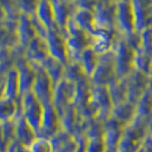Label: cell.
Segmentation results:
<instances>
[{
    "mask_svg": "<svg viewBox=\"0 0 152 152\" xmlns=\"http://www.w3.org/2000/svg\"><path fill=\"white\" fill-rule=\"evenodd\" d=\"M66 43L68 50L69 62H78L79 56L82 51L91 46V38L87 31L80 28L70 19L66 28Z\"/></svg>",
    "mask_w": 152,
    "mask_h": 152,
    "instance_id": "cell-1",
    "label": "cell"
},
{
    "mask_svg": "<svg viewBox=\"0 0 152 152\" xmlns=\"http://www.w3.org/2000/svg\"><path fill=\"white\" fill-rule=\"evenodd\" d=\"M114 61L118 78H125L134 70L135 50L126 41L122 35L117 39L113 47Z\"/></svg>",
    "mask_w": 152,
    "mask_h": 152,
    "instance_id": "cell-2",
    "label": "cell"
},
{
    "mask_svg": "<svg viewBox=\"0 0 152 152\" xmlns=\"http://www.w3.org/2000/svg\"><path fill=\"white\" fill-rule=\"evenodd\" d=\"M89 78L91 83L96 86H108L117 78L112 50L100 54L98 66Z\"/></svg>",
    "mask_w": 152,
    "mask_h": 152,
    "instance_id": "cell-3",
    "label": "cell"
},
{
    "mask_svg": "<svg viewBox=\"0 0 152 152\" xmlns=\"http://www.w3.org/2000/svg\"><path fill=\"white\" fill-rule=\"evenodd\" d=\"M21 106L22 114L27 122L35 131L36 135L41 126L42 114H43V104L38 100L31 91L22 95Z\"/></svg>",
    "mask_w": 152,
    "mask_h": 152,
    "instance_id": "cell-4",
    "label": "cell"
},
{
    "mask_svg": "<svg viewBox=\"0 0 152 152\" xmlns=\"http://www.w3.org/2000/svg\"><path fill=\"white\" fill-rule=\"evenodd\" d=\"M115 27L117 31L123 36L137 31L130 0H117Z\"/></svg>",
    "mask_w": 152,
    "mask_h": 152,
    "instance_id": "cell-5",
    "label": "cell"
},
{
    "mask_svg": "<svg viewBox=\"0 0 152 152\" xmlns=\"http://www.w3.org/2000/svg\"><path fill=\"white\" fill-rule=\"evenodd\" d=\"M66 31L54 27L48 31L45 37L50 56L61 61L62 63L68 64V50L66 43Z\"/></svg>",
    "mask_w": 152,
    "mask_h": 152,
    "instance_id": "cell-6",
    "label": "cell"
},
{
    "mask_svg": "<svg viewBox=\"0 0 152 152\" xmlns=\"http://www.w3.org/2000/svg\"><path fill=\"white\" fill-rule=\"evenodd\" d=\"M31 65L36 71L35 79L31 88V92L43 104L51 103L54 88L53 84L40 64Z\"/></svg>",
    "mask_w": 152,
    "mask_h": 152,
    "instance_id": "cell-7",
    "label": "cell"
},
{
    "mask_svg": "<svg viewBox=\"0 0 152 152\" xmlns=\"http://www.w3.org/2000/svg\"><path fill=\"white\" fill-rule=\"evenodd\" d=\"M76 84L71 81L63 78L59 83H57L53 88L51 104H53L59 115L64 111V109L73 104L75 96Z\"/></svg>",
    "mask_w": 152,
    "mask_h": 152,
    "instance_id": "cell-8",
    "label": "cell"
},
{
    "mask_svg": "<svg viewBox=\"0 0 152 152\" xmlns=\"http://www.w3.org/2000/svg\"><path fill=\"white\" fill-rule=\"evenodd\" d=\"M61 129V118L54 106L51 103L43 104L41 126L37 133V137L50 139Z\"/></svg>",
    "mask_w": 152,
    "mask_h": 152,
    "instance_id": "cell-9",
    "label": "cell"
},
{
    "mask_svg": "<svg viewBox=\"0 0 152 152\" xmlns=\"http://www.w3.org/2000/svg\"><path fill=\"white\" fill-rule=\"evenodd\" d=\"M116 8L117 0H99L96 8L93 11L96 27L116 30Z\"/></svg>",
    "mask_w": 152,
    "mask_h": 152,
    "instance_id": "cell-10",
    "label": "cell"
},
{
    "mask_svg": "<svg viewBox=\"0 0 152 152\" xmlns=\"http://www.w3.org/2000/svg\"><path fill=\"white\" fill-rule=\"evenodd\" d=\"M89 35L91 38V46L100 54L111 50L117 39L121 36L116 30L97 27Z\"/></svg>",
    "mask_w": 152,
    "mask_h": 152,
    "instance_id": "cell-11",
    "label": "cell"
},
{
    "mask_svg": "<svg viewBox=\"0 0 152 152\" xmlns=\"http://www.w3.org/2000/svg\"><path fill=\"white\" fill-rule=\"evenodd\" d=\"M14 68L16 69L18 73L19 93H20V96H22L31 91L36 71L33 66L25 58V56L19 57L14 61Z\"/></svg>",
    "mask_w": 152,
    "mask_h": 152,
    "instance_id": "cell-12",
    "label": "cell"
},
{
    "mask_svg": "<svg viewBox=\"0 0 152 152\" xmlns=\"http://www.w3.org/2000/svg\"><path fill=\"white\" fill-rule=\"evenodd\" d=\"M126 80L127 85V100L137 104L148 87L151 79L148 75L134 69L126 76Z\"/></svg>",
    "mask_w": 152,
    "mask_h": 152,
    "instance_id": "cell-13",
    "label": "cell"
},
{
    "mask_svg": "<svg viewBox=\"0 0 152 152\" xmlns=\"http://www.w3.org/2000/svg\"><path fill=\"white\" fill-rule=\"evenodd\" d=\"M91 100L97 104L100 109V114L98 116L99 119L106 121L107 118L112 115L114 104L107 86L93 85Z\"/></svg>",
    "mask_w": 152,
    "mask_h": 152,
    "instance_id": "cell-14",
    "label": "cell"
},
{
    "mask_svg": "<svg viewBox=\"0 0 152 152\" xmlns=\"http://www.w3.org/2000/svg\"><path fill=\"white\" fill-rule=\"evenodd\" d=\"M138 31L152 25V0H130Z\"/></svg>",
    "mask_w": 152,
    "mask_h": 152,
    "instance_id": "cell-15",
    "label": "cell"
},
{
    "mask_svg": "<svg viewBox=\"0 0 152 152\" xmlns=\"http://www.w3.org/2000/svg\"><path fill=\"white\" fill-rule=\"evenodd\" d=\"M55 26L65 31L69 21L76 11L75 4L66 2V0H50Z\"/></svg>",
    "mask_w": 152,
    "mask_h": 152,
    "instance_id": "cell-16",
    "label": "cell"
},
{
    "mask_svg": "<svg viewBox=\"0 0 152 152\" xmlns=\"http://www.w3.org/2000/svg\"><path fill=\"white\" fill-rule=\"evenodd\" d=\"M50 56L45 38L35 36L25 49V58L31 64H42Z\"/></svg>",
    "mask_w": 152,
    "mask_h": 152,
    "instance_id": "cell-17",
    "label": "cell"
},
{
    "mask_svg": "<svg viewBox=\"0 0 152 152\" xmlns=\"http://www.w3.org/2000/svg\"><path fill=\"white\" fill-rule=\"evenodd\" d=\"M16 35L18 43L24 48H26L28 43L35 36H37L31 22V17L30 15L21 13V15L17 21Z\"/></svg>",
    "mask_w": 152,
    "mask_h": 152,
    "instance_id": "cell-18",
    "label": "cell"
},
{
    "mask_svg": "<svg viewBox=\"0 0 152 152\" xmlns=\"http://www.w3.org/2000/svg\"><path fill=\"white\" fill-rule=\"evenodd\" d=\"M13 122L14 127H15V139L20 144L30 146L37 137L35 131L23 115L16 116L13 119Z\"/></svg>",
    "mask_w": 152,
    "mask_h": 152,
    "instance_id": "cell-19",
    "label": "cell"
},
{
    "mask_svg": "<svg viewBox=\"0 0 152 152\" xmlns=\"http://www.w3.org/2000/svg\"><path fill=\"white\" fill-rule=\"evenodd\" d=\"M19 115H23L20 96L17 100L3 96L0 98V124L12 121Z\"/></svg>",
    "mask_w": 152,
    "mask_h": 152,
    "instance_id": "cell-20",
    "label": "cell"
},
{
    "mask_svg": "<svg viewBox=\"0 0 152 152\" xmlns=\"http://www.w3.org/2000/svg\"><path fill=\"white\" fill-rule=\"evenodd\" d=\"M16 26L17 21L4 20L0 23V48L12 49L18 44Z\"/></svg>",
    "mask_w": 152,
    "mask_h": 152,
    "instance_id": "cell-21",
    "label": "cell"
},
{
    "mask_svg": "<svg viewBox=\"0 0 152 152\" xmlns=\"http://www.w3.org/2000/svg\"><path fill=\"white\" fill-rule=\"evenodd\" d=\"M92 88L93 84L91 83L89 77H86L76 83L75 96L73 101V104L76 106V107L79 108L91 101Z\"/></svg>",
    "mask_w": 152,
    "mask_h": 152,
    "instance_id": "cell-22",
    "label": "cell"
},
{
    "mask_svg": "<svg viewBox=\"0 0 152 152\" xmlns=\"http://www.w3.org/2000/svg\"><path fill=\"white\" fill-rule=\"evenodd\" d=\"M100 60V53L94 49L92 46L88 47L85 49L82 53L80 54L78 63L82 66V69L88 77L92 75L95 69L98 66Z\"/></svg>",
    "mask_w": 152,
    "mask_h": 152,
    "instance_id": "cell-23",
    "label": "cell"
},
{
    "mask_svg": "<svg viewBox=\"0 0 152 152\" xmlns=\"http://www.w3.org/2000/svg\"><path fill=\"white\" fill-rule=\"evenodd\" d=\"M41 66L43 69L46 71L48 76L50 78L53 86H55L57 83H59L64 78L66 64L62 63L61 61L57 60L51 56H49L41 64Z\"/></svg>",
    "mask_w": 152,
    "mask_h": 152,
    "instance_id": "cell-24",
    "label": "cell"
},
{
    "mask_svg": "<svg viewBox=\"0 0 152 152\" xmlns=\"http://www.w3.org/2000/svg\"><path fill=\"white\" fill-rule=\"evenodd\" d=\"M20 96L19 93V81L16 69H10L5 74L4 87H3V97H7L12 100H17Z\"/></svg>",
    "mask_w": 152,
    "mask_h": 152,
    "instance_id": "cell-25",
    "label": "cell"
},
{
    "mask_svg": "<svg viewBox=\"0 0 152 152\" xmlns=\"http://www.w3.org/2000/svg\"><path fill=\"white\" fill-rule=\"evenodd\" d=\"M71 19L80 28L87 31L88 34H90L96 28L94 14L91 11H88V10L84 9H76Z\"/></svg>",
    "mask_w": 152,
    "mask_h": 152,
    "instance_id": "cell-26",
    "label": "cell"
},
{
    "mask_svg": "<svg viewBox=\"0 0 152 152\" xmlns=\"http://www.w3.org/2000/svg\"><path fill=\"white\" fill-rule=\"evenodd\" d=\"M112 115L126 124L130 123L137 116V104L126 100L113 107Z\"/></svg>",
    "mask_w": 152,
    "mask_h": 152,
    "instance_id": "cell-27",
    "label": "cell"
},
{
    "mask_svg": "<svg viewBox=\"0 0 152 152\" xmlns=\"http://www.w3.org/2000/svg\"><path fill=\"white\" fill-rule=\"evenodd\" d=\"M114 106L127 100V85L125 78H116L107 86Z\"/></svg>",
    "mask_w": 152,
    "mask_h": 152,
    "instance_id": "cell-28",
    "label": "cell"
},
{
    "mask_svg": "<svg viewBox=\"0 0 152 152\" xmlns=\"http://www.w3.org/2000/svg\"><path fill=\"white\" fill-rule=\"evenodd\" d=\"M34 15L44 24L48 30L56 27L50 0H40Z\"/></svg>",
    "mask_w": 152,
    "mask_h": 152,
    "instance_id": "cell-29",
    "label": "cell"
},
{
    "mask_svg": "<svg viewBox=\"0 0 152 152\" xmlns=\"http://www.w3.org/2000/svg\"><path fill=\"white\" fill-rule=\"evenodd\" d=\"M137 116L146 119L152 118V80L146 90L137 102Z\"/></svg>",
    "mask_w": 152,
    "mask_h": 152,
    "instance_id": "cell-30",
    "label": "cell"
},
{
    "mask_svg": "<svg viewBox=\"0 0 152 152\" xmlns=\"http://www.w3.org/2000/svg\"><path fill=\"white\" fill-rule=\"evenodd\" d=\"M152 64V54L142 50V48L135 50L134 56V69L141 71L149 76V71Z\"/></svg>",
    "mask_w": 152,
    "mask_h": 152,
    "instance_id": "cell-31",
    "label": "cell"
},
{
    "mask_svg": "<svg viewBox=\"0 0 152 152\" xmlns=\"http://www.w3.org/2000/svg\"><path fill=\"white\" fill-rule=\"evenodd\" d=\"M86 77H88V76L86 74L78 62H68V64H66L64 78L76 84Z\"/></svg>",
    "mask_w": 152,
    "mask_h": 152,
    "instance_id": "cell-32",
    "label": "cell"
},
{
    "mask_svg": "<svg viewBox=\"0 0 152 152\" xmlns=\"http://www.w3.org/2000/svg\"><path fill=\"white\" fill-rule=\"evenodd\" d=\"M0 3H1L5 14L4 20L15 22L18 21L19 17L21 15V12H19L14 0H0Z\"/></svg>",
    "mask_w": 152,
    "mask_h": 152,
    "instance_id": "cell-33",
    "label": "cell"
},
{
    "mask_svg": "<svg viewBox=\"0 0 152 152\" xmlns=\"http://www.w3.org/2000/svg\"><path fill=\"white\" fill-rule=\"evenodd\" d=\"M13 66L14 60L10 49L0 48V71L6 74Z\"/></svg>",
    "mask_w": 152,
    "mask_h": 152,
    "instance_id": "cell-34",
    "label": "cell"
},
{
    "mask_svg": "<svg viewBox=\"0 0 152 152\" xmlns=\"http://www.w3.org/2000/svg\"><path fill=\"white\" fill-rule=\"evenodd\" d=\"M39 1L40 0H14L19 12L30 16L35 14Z\"/></svg>",
    "mask_w": 152,
    "mask_h": 152,
    "instance_id": "cell-35",
    "label": "cell"
},
{
    "mask_svg": "<svg viewBox=\"0 0 152 152\" xmlns=\"http://www.w3.org/2000/svg\"><path fill=\"white\" fill-rule=\"evenodd\" d=\"M31 152H53V146L50 139L36 137L31 145L28 146Z\"/></svg>",
    "mask_w": 152,
    "mask_h": 152,
    "instance_id": "cell-36",
    "label": "cell"
},
{
    "mask_svg": "<svg viewBox=\"0 0 152 152\" xmlns=\"http://www.w3.org/2000/svg\"><path fill=\"white\" fill-rule=\"evenodd\" d=\"M0 134L7 144L15 139V127L13 120L0 124Z\"/></svg>",
    "mask_w": 152,
    "mask_h": 152,
    "instance_id": "cell-37",
    "label": "cell"
},
{
    "mask_svg": "<svg viewBox=\"0 0 152 152\" xmlns=\"http://www.w3.org/2000/svg\"><path fill=\"white\" fill-rule=\"evenodd\" d=\"M99 0H77L75 3V6L77 9H84L93 12Z\"/></svg>",
    "mask_w": 152,
    "mask_h": 152,
    "instance_id": "cell-38",
    "label": "cell"
},
{
    "mask_svg": "<svg viewBox=\"0 0 152 152\" xmlns=\"http://www.w3.org/2000/svg\"><path fill=\"white\" fill-rule=\"evenodd\" d=\"M104 142L100 137H96L91 141L90 145L88 147V152H104Z\"/></svg>",
    "mask_w": 152,
    "mask_h": 152,
    "instance_id": "cell-39",
    "label": "cell"
},
{
    "mask_svg": "<svg viewBox=\"0 0 152 152\" xmlns=\"http://www.w3.org/2000/svg\"><path fill=\"white\" fill-rule=\"evenodd\" d=\"M15 152H31V149H30V147L27 146V145H24L22 144H19L17 145L16 146V148H15Z\"/></svg>",
    "mask_w": 152,
    "mask_h": 152,
    "instance_id": "cell-40",
    "label": "cell"
},
{
    "mask_svg": "<svg viewBox=\"0 0 152 152\" xmlns=\"http://www.w3.org/2000/svg\"><path fill=\"white\" fill-rule=\"evenodd\" d=\"M75 152H88V148H87V145L85 144L84 141L79 142L77 149H76Z\"/></svg>",
    "mask_w": 152,
    "mask_h": 152,
    "instance_id": "cell-41",
    "label": "cell"
},
{
    "mask_svg": "<svg viewBox=\"0 0 152 152\" xmlns=\"http://www.w3.org/2000/svg\"><path fill=\"white\" fill-rule=\"evenodd\" d=\"M8 145L5 140L2 138L1 134H0V152H6L7 150V147H8Z\"/></svg>",
    "mask_w": 152,
    "mask_h": 152,
    "instance_id": "cell-42",
    "label": "cell"
},
{
    "mask_svg": "<svg viewBox=\"0 0 152 152\" xmlns=\"http://www.w3.org/2000/svg\"><path fill=\"white\" fill-rule=\"evenodd\" d=\"M4 80H5V73L0 71V98L3 96V87H4Z\"/></svg>",
    "mask_w": 152,
    "mask_h": 152,
    "instance_id": "cell-43",
    "label": "cell"
},
{
    "mask_svg": "<svg viewBox=\"0 0 152 152\" xmlns=\"http://www.w3.org/2000/svg\"><path fill=\"white\" fill-rule=\"evenodd\" d=\"M5 19V14H4V11H3V8L1 6V3H0V23L3 22Z\"/></svg>",
    "mask_w": 152,
    "mask_h": 152,
    "instance_id": "cell-44",
    "label": "cell"
},
{
    "mask_svg": "<svg viewBox=\"0 0 152 152\" xmlns=\"http://www.w3.org/2000/svg\"><path fill=\"white\" fill-rule=\"evenodd\" d=\"M66 2H69V3H72V4H75L77 0H66Z\"/></svg>",
    "mask_w": 152,
    "mask_h": 152,
    "instance_id": "cell-45",
    "label": "cell"
},
{
    "mask_svg": "<svg viewBox=\"0 0 152 152\" xmlns=\"http://www.w3.org/2000/svg\"><path fill=\"white\" fill-rule=\"evenodd\" d=\"M149 77L152 80V64H151V68H150V71H149Z\"/></svg>",
    "mask_w": 152,
    "mask_h": 152,
    "instance_id": "cell-46",
    "label": "cell"
}]
</instances>
